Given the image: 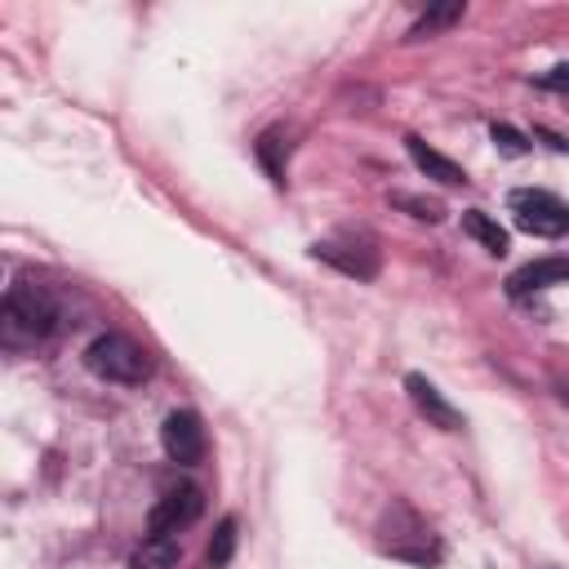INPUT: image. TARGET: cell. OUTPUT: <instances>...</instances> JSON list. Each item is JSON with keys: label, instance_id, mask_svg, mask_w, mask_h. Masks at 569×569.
<instances>
[{"label": "cell", "instance_id": "cell-7", "mask_svg": "<svg viewBox=\"0 0 569 569\" xmlns=\"http://www.w3.org/2000/svg\"><path fill=\"white\" fill-rule=\"evenodd\" d=\"M311 253L325 258L329 267L356 276V280H373V276H378V249H369V244H338V240H325V244H316Z\"/></svg>", "mask_w": 569, "mask_h": 569}, {"label": "cell", "instance_id": "cell-1", "mask_svg": "<svg viewBox=\"0 0 569 569\" xmlns=\"http://www.w3.org/2000/svg\"><path fill=\"white\" fill-rule=\"evenodd\" d=\"M53 329H58V302L49 298V289H40L36 280L9 284V293L0 302V338H4V347H36Z\"/></svg>", "mask_w": 569, "mask_h": 569}, {"label": "cell", "instance_id": "cell-5", "mask_svg": "<svg viewBox=\"0 0 569 569\" xmlns=\"http://www.w3.org/2000/svg\"><path fill=\"white\" fill-rule=\"evenodd\" d=\"M160 445L178 467H196L204 458V427L191 409H173L160 427Z\"/></svg>", "mask_w": 569, "mask_h": 569}, {"label": "cell", "instance_id": "cell-11", "mask_svg": "<svg viewBox=\"0 0 569 569\" xmlns=\"http://www.w3.org/2000/svg\"><path fill=\"white\" fill-rule=\"evenodd\" d=\"M178 556H182L178 538H156V533H147L142 547L133 551V565H138V569H173Z\"/></svg>", "mask_w": 569, "mask_h": 569}, {"label": "cell", "instance_id": "cell-17", "mask_svg": "<svg viewBox=\"0 0 569 569\" xmlns=\"http://www.w3.org/2000/svg\"><path fill=\"white\" fill-rule=\"evenodd\" d=\"M542 84H547V89H560V93H569V62H565V67H551V71L542 76Z\"/></svg>", "mask_w": 569, "mask_h": 569}, {"label": "cell", "instance_id": "cell-12", "mask_svg": "<svg viewBox=\"0 0 569 569\" xmlns=\"http://www.w3.org/2000/svg\"><path fill=\"white\" fill-rule=\"evenodd\" d=\"M258 160H262L267 178L280 187V182H284V160H289V138H284L280 129H267V133L258 138Z\"/></svg>", "mask_w": 569, "mask_h": 569}, {"label": "cell", "instance_id": "cell-15", "mask_svg": "<svg viewBox=\"0 0 569 569\" xmlns=\"http://www.w3.org/2000/svg\"><path fill=\"white\" fill-rule=\"evenodd\" d=\"M489 138L498 142V151H502V156H525V151H529V138H525L520 129H511V124H493V129H489Z\"/></svg>", "mask_w": 569, "mask_h": 569}, {"label": "cell", "instance_id": "cell-4", "mask_svg": "<svg viewBox=\"0 0 569 569\" xmlns=\"http://www.w3.org/2000/svg\"><path fill=\"white\" fill-rule=\"evenodd\" d=\"M204 511V493L196 485H173L156 498V507L147 511V533L156 538H173L178 529H187L191 520H200Z\"/></svg>", "mask_w": 569, "mask_h": 569}, {"label": "cell", "instance_id": "cell-3", "mask_svg": "<svg viewBox=\"0 0 569 569\" xmlns=\"http://www.w3.org/2000/svg\"><path fill=\"white\" fill-rule=\"evenodd\" d=\"M507 209H511L516 227L529 231V236L556 240V236L569 231V204H565L560 196L542 191V187H516V191L507 196Z\"/></svg>", "mask_w": 569, "mask_h": 569}, {"label": "cell", "instance_id": "cell-2", "mask_svg": "<svg viewBox=\"0 0 569 569\" xmlns=\"http://www.w3.org/2000/svg\"><path fill=\"white\" fill-rule=\"evenodd\" d=\"M84 365L102 382H120V387H133V382H142L151 373V356L129 333H98L84 347Z\"/></svg>", "mask_w": 569, "mask_h": 569}, {"label": "cell", "instance_id": "cell-6", "mask_svg": "<svg viewBox=\"0 0 569 569\" xmlns=\"http://www.w3.org/2000/svg\"><path fill=\"white\" fill-rule=\"evenodd\" d=\"M405 391H409V400L418 405V413H422L431 427H440V431H462V413L440 396V387H436L431 378L409 373V378H405Z\"/></svg>", "mask_w": 569, "mask_h": 569}, {"label": "cell", "instance_id": "cell-16", "mask_svg": "<svg viewBox=\"0 0 569 569\" xmlns=\"http://www.w3.org/2000/svg\"><path fill=\"white\" fill-rule=\"evenodd\" d=\"M396 204L400 209H413V218H427V222H440L445 218V209L436 200H422V196H396Z\"/></svg>", "mask_w": 569, "mask_h": 569}, {"label": "cell", "instance_id": "cell-8", "mask_svg": "<svg viewBox=\"0 0 569 569\" xmlns=\"http://www.w3.org/2000/svg\"><path fill=\"white\" fill-rule=\"evenodd\" d=\"M565 280H569V258H538V262H525L520 271L507 276V293L525 298V293H538V289L565 284Z\"/></svg>", "mask_w": 569, "mask_h": 569}, {"label": "cell", "instance_id": "cell-9", "mask_svg": "<svg viewBox=\"0 0 569 569\" xmlns=\"http://www.w3.org/2000/svg\"><path fill=\"white\" fill-rule=\"evenodd\" d=\"M405 147H409V160H413L431 182H445V187H462V182H467V169L453 164L449 156H440L436 147H427L422 138H405Z\"/></svg>", "mask_w": 569, "mask_h": 569}, {"label": "cell", "instance_id": "cell-13", "mask_svg": "<svg viewBox=\"0 0 569 569\" xmlns=\"http://www.w3.org/2000/svg\"><path fill=\"white\" fill-rule=\"evenodd\" d=\"M231 556H236V520H231V516H222V520H218V529H213V538H209V565H213V569H222Z\"/></svg>", "mask_w": 569, "mask_h": 569}, {"label": "cell", "instance_id": "cell-10", "mask_svg": "<svg viewBox=\"0 0 569 569\" xmlns=\"http://www.w3.org/2000/svg\"><path fill=\"white\" fill-rule=\"evenodd\" d=\"M462 231H467L471 240H480L489 253H507V244H511L507 231H502L485 209H467V213H462Z\"/></svg>", "mask_w": 569, "mask_h": 569}, {"label": "cell", "instance_id": "cell-14", "mask_svg": "<svg viewBox=\"0 0 569 569\" xmlns=\"http://www.w3.org/2000/svg\"><path fill=\"white\" fill-rule=\"evenodd\" d=\"M458 18H462V4H458V0H449V4H436V9H427V13L413 22V31H409V36H431V31H440V27L458 22Z\"/></svg>", "mask_w": 569, "mask_h": 569}]
</instances>
